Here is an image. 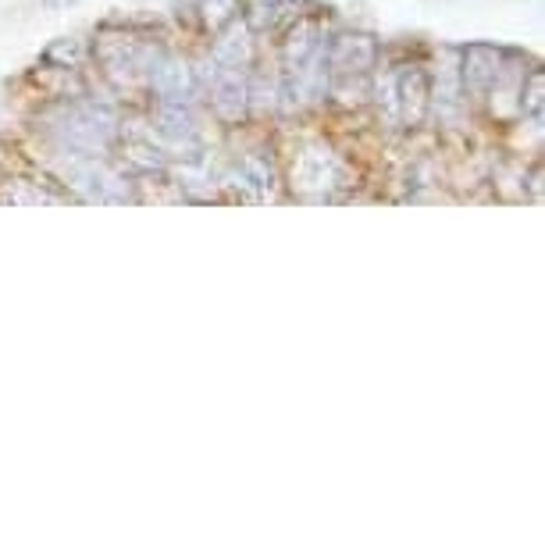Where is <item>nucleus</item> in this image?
I'll use <instances>...</instances> for the list:
<instances>
[{
  "label": "nucleus",
  "instance_id": "obj_13",
  "mask_svg": "<svg viewBox=\"0 0 545 545\" xmlns=\"http://www.w3.org/2000/svg\"><path fill=\"white\" fill-rule=\"evenodd\" d=\"M246 57H250V43H246L243 36H225V40L218 43V50H214V61H218V65L243 68Z\"/></svg>",
  "mask_w": 545,
  "mask_h": 545
},
{
  "label": "nucleus",
  "instance_id": "obj_3",
  "mask_svg": "<svg viewBox=\"0 0 545 545\" xmlns=\"http://www.w3.org/2000/svg\"><path fill=\"white\" fill-rule=\"evenodd\" d=\"M378 61V43L375 36L367 33H342L332 40V47L325 50L328 75L350 79V75H367Z\"/></svg>",
  "mask_w": 545,
  "mask_h": 545
},
{
  "label": "nucleus",
  "instance_id": "obj_8",
  "mask_svg": "<svg viewBox=\"0 0 545 545\" xmlns=\"http://www.w3.org/2000/svg\"><path fill=\"white\" fill-rule=\"evenodd\" d=\"M161 132L168 139H175V143H189V139L196 136L189 104H179V100H161Z\"/></svg>",
  "mask_w": 545,
  "mask_h": 545
},
{
  "label": "nucleus",
  "instance_id": "obj_15",
  "mask_svg": "<svg viewBox=\"0 0 545 545\" xmlns=\"http://www.w3.org/2000/svg\"><path fill=\"white\" fill-rule=\"evenodd\" d=\"M50 11H61V8H68V4H75V0H43Z\"/></svg>",
  "mask_w": 545,
  "mask_h": 545
},
{
  "label": "nucleus",
  "instance_id": "obj_7",
  "mask_svg": "<svg viewBox=\"0 0 545 545\" xmlns=\"http://www.w3.org/2000/svg\"><path fill=\"white\" fill-rule=\"evenodd\" d=\"M150 82H154V90L161 93V100H179V104H189L193 97V75L182 61L175 57H154L150 61Z\"/></svg>",
  "mask_w": 545,
  "mask_h": 545
},
{
  "label": "nucleus",
  "instance_id": "obj_2",
  "mask_svg": "<svg viewBox=\"0 0 545 545\" xmlns=\"http://www.w3.org/2000/svg\"><path fill=\"white\" fill-rule=\"evenodd\" d=\"M114 129H118V114H114L111 104H97V100H86L79 104L61 125V136H65L68 150L82 157L104 154L111 147Z\"/></svg>",
  "mask_w": 545,
  "mask_h": 545
},
{
  "label": "nucleus",
  "instance_id": "obj_6",
  "mask_svg": "<svg viewBox=\"0 0 545 545\" xmlns=\"http://www.w3.org/2000/svg\"><path fill=\"white\" fill-rule=\"evenodd\" d=\"M428 75L421 68H407V72L396 79V104L403 125H421L424 114H428Z\"/></svg>",
  "mask_w": 545,
  "mask_h": 545
},
{
  "label": "nucleus",
  "instance_id": "obj_10",
  "mask_svg": "<svg viewBox=\"0 0 545 545\" xmlns=\"http://www.w3.org/2000/svg\"><path fill=\"white\" fill-rule=\"evenodd\" d=\"M285 4L289 0H246V25L253 33H264V29H271L282 18Z\"/></svg>",
  "mask_w": 545,
  "mask_h": 545
},
{
  "label": "nucleus",
  "instance_id": "obj_9",
  "mask_svg": "<svg viewBox=\"0 0 545 545\" xmlns=\"http://www.w3.org/2000/svg\"><path fill=\"white\" fill-rule=\"evenodd\" d=\"M239 171H243L246 179L243 186H250L257 193V200H271L275 196V168H271V161L264 154H246Z\"/></svg>",
  "mask_w": 545,
  "mask_h": 545
},
{
  "label": "nucleus",
  "instance_id": "obj_11",
  "mask_svg": "<svg viewBox=\"0 0 545 545\" xmlns=\"http://www.w3.org/2000/svg\"><path fill=\"white\" fill-rule=\"evenodd\" d=\"M79 57H82V43L79 40H54L40 54V61L47 68H72Z\"/></svg>",
  "mask_w": 545,
  "mask_h": 545
},
{
  "label": "nucleus",
  "instance_id": "obj_12",
  "mask_svg": "<svg viewBox=\"0 0 545 545\" xmlns=\"http://www.w3.org/2000/svg\"><path fill=\"white\" fill-rule=\"evenodd\" d=\"M524 111L531 114V122L542 125V111H545V72H542V68H531V75H528V90H524Z\"/></svg>",
  "mask_w": 545,
  "mask_h": 545
},
{
  "label": "nucleus",
  "instance_id": "obj_1",
  "mask_svg": "<svg viewBox=\"0 0 545 545\" xmlns=\"http://www.w3.org/2000/svg\"><path fill=\"white\" fill-rule=\"evenodd\" d=\"M325 90L328 65L321 25L314 18H303L285 40V97L293 104H303V100H321Z\"/></svg>",
  "mask_w": 545,
  "mask_h": 545
},
{
  "label": "nucleus",
  "instance_id": "obj_5",
  "mask_svg": "<svg viewBox=\"0 0 545 545\" xmlns=\"http://www.w3.org/2000/svg\"><path fill=\"white\" fill-rule=\"evenodd\" d=\"M503 72V50L489 43H471L464 50V86L471 93H489Z\"/></svg>",
  "mask_w": 545,
  "mask_h": 545
},
{
  "label": "nucleus",
  "instance_id": "obj_14",
  "mask_svg": "<svg viewBox=\"0 0 545 545\" xmlns=\"http://www.w3.org/2000/svg\"><path fill=\"white\" fill-rule=\"evenodd\" d=\"M200 11H204L207 25L211 29H225L239 11V0H200Z\"/></svg>",
  "mask_w": 545,
  "mask_h": 545
},
{
  "label": "nucleus",
  "instance_id": "obj_4",
  "mask_svg": "<svg viewBox=\"0 0 545 545\" xmlns=\"http://www.w3.org/2000/svg\"><path fill=\"white\" fill-rule=\"evenodd\" d=\"M218 65V61H214ZM211 104L218 111L221 122H243L246 104H250V90H246V75L236 65L211 68Z\"/></svg>",
  "mask_w": 545,
  "mask_h": 545
}]
</instances>
